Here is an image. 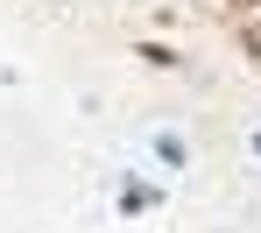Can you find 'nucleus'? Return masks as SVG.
<instances>
[{"label":"nucleus","mask_w":261,"mask_h":233,"mask_svg":"<svg viewBox=\"0 0 261 233\" xmlns=\"http://www.w3.org/2000/svg\"><path fill=\"white\" fill-rule=\"evenodd\" d=\"M155 156H163L170 170H184V141H176V135H163V141H155Z\"/></svg>","instance_id":"f257e3e1"},{"label":"nucleus","mask_w":261,"mask_h":233,"mask_svg":"<svg viewBox=\"0 0 261 233\" xmlns=\"http://www.w3.org/2000/svg\"><path fill=\"white\" fill-rule=\"evenodd\" d=\"M254 148H261V135H254Z\"/></svg>","instance_id":"f03ea898"}]
</instances>
